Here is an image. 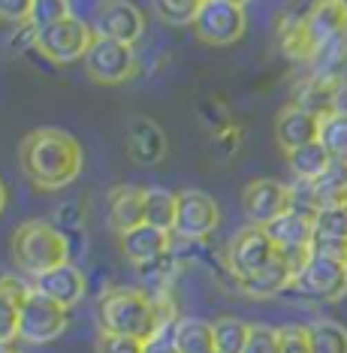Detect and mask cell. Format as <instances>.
<instances>
[{
	"label": "cell",
	"mask_w": 347,
	"mask_h": 353,
	"mask_svg": "<svg viewBox=\"0 0 347 353\" xmlns=\"http://www.w3.org/2000/svg\"><path fill=\"white\" fill-rule=\"evenodd\" d=\"M212 145L217 148V154L232 157L239 151V145H241V127H236V124L217 127V130L212 133Z\"/></svg>",
	"instance_id": "37"
},
{
	"label": "cell",
	"mask_w": 347,
	"mask_h": 353,
	"mask_svg": "<svg viewBox=\"0 0 347 353\" xmlns=\"http://www.w3.org/2000/svg\"><path fill=\"white\" fill-rule=\"evenodd\" d=\"M6 199H10V194H6V184L0 179V214H3V208H6Z\"/></svg>",
	"instance_id": "40"
},
{
	"label": "cell",
	"mask_w": 347,
	"mask_h": 353,
	"mask_svg": "<svg viewBox=\"0 0 347 353\" xmlns=\"http://www.w3.org/2000/svg\"><path fill=\"white\" fill-rule=\"evenodd\" d=\"M293 278H296V272L290 269L281 256H275V260H272L266 269L257 272V275L239 281V287H241V293L251 296V299H269V296L290 290V287H293Z\"/></svg>",
	"instance_id": "22"
},
{
	"label": "cell",
	"mask_w": 347,
	"mask_h": 353,
	"mask_svg": "<svg viewBox=\"0 0 347 353\" xmlns=\"http://www.w3.org/2000/svg\"><path fill=\"white\" fill-rule=\"evenodd\" d=\"M215 350L217 353H245V344L251 339V323L239 317L215 320Z\"/></svg>",
	"instance_id": "30"
},
{
	"label": "cell",
	"mask_w": 347,
	"mask_h": 353,
	"mask_svg": "<svg viewBox=\"0 0 347 353\" xmlns=\"http://www.w3.org/2000/svg\"><path fill=\"white\" fill-rule=\"evenodd\" d=\"M338 3H341V10H344V12H347V0H338Z\"/></svg>",
	"instance_id": "42"
},
{
	"label": "cell",
	"mask_w": 347,
	"mask_h": 353,
	"mask_svg": "<svg viewBox=\"0 0 347 353\" xmlns=\"http://www.w3.org/2000/svg\"><path fill=\"white\" fill-rule=\"evenodd\" d=\"M311 242L347 245V203L324 205L314 214V239Z\"/></svg>",
	"instance_id": "26"
},
{
	"label": "cell",
	"mask_w": 347,
	"mask_h": 353,
	"mask_svg": "<svg viewBox=\"0 0 347 353\" xmlns=\"http://www.w3.org/2000/svg\"><path fill=\"white\" fill-rule=\"evenodd\" d=\"M269 232V239L275 242L278 251H287V248H311V239H314V218L302 212H284L281 218H275L272 223L263 227Z\"/></svg>",
	"instance_id": "21"
},
{
	"label": "cell",
	"mask_w": 347,
	"mask_h": 353,
	"mask_svg": "<svg viewBox=\"0 0 347 353\" xmlns=\"http://www.w3.org/2000/svg\"><path fill=\"white\" fill-rule=\"evenodd\" d=\"M221 227V205L206 190H181L179 194V212H175V230L181 239L199 242L212 236Z\"/></svg>",
	"instance_id": "10"
},
{
	"label": "cell",
	"mask_w": 347,
	"mask_h": 353,
	"mask_svg": "<svg viewBox=\"0 0 347 353\" xmlns=\"http://www.w3.org/2000/svg\"><path fill=\"white\" fill-rule=\"evenodd\" d=\"M175 212H179V194L166 188H145V223L172 232Z\"/></svg>",
	"instance_id": "25"
},
{
	"label": "cell",
	"mask_w": 347,
	"mask_h": 353,
	"mask_svg": "<svg viewBox=\"0 0 347 353\" xmlns=\"http://www.w3.org/2000/svg\"><path fill=\"white\" fill-rule=\"evenodd\" d=\"M94 37L133 46L145 34V15L130 0H103L94 12Z\"/></svg>",
	"instance_id": "11"
},
{
	"label": "cell",
	"mask_w": 347,
	"mask_h": 353,
	"mask_svg": "<svg viewBox=\"0 0 347 353\" xmlns=\"http://www.w3.org/2000/svg\"><path fill=\"white\" fill-rule=\"evenodd\" d=\"M290 290L311 302H338L347 293V263L311 254L308 263L296 272Z\"/></svg>",
	"instance_id": "6"
},
{
	"label": "cell",
	"mask_w": 347,
	"mask_h": 353,
	"mask_svg": "<svg viewBox=\"0 0 347 353\" xmlns=\"http://www.w3.org/2000/svg\"><path fill=\"white\" fill-rule=\"evenodd\" d=\"M290 203H293L290 184H281L275 179H254L241 190V208H245L248 221L257 227H266L284 212H290Z\"/></svg>",
	"instance_id": "12"
},
{
	"label": "cell",
	"mask_w": 347,
	"mask_h": 353,
	"mask_svg": "<svg viewBox=\"0 0 347 353\" xmlns=\"http://www.w3.org/2000/svg\"><path fill=\"white\" fill-rule=\"evenodd\" d=\"M172 341L179 353H215V326L199 317H179L172 323Z\"/></svg>",
	"instance_id": "23"
},
{
	"label": "cell",
	"mask_w": 347,
	"mask_h": 353,
	"mask_svg": "<svg viewBox=\"0 0 347 353\" xmlns=\"http://www.w3.org/2000/svg\"><path fill=\"white\" fill-rule=\"evenodd\" d=\"M37 0H0V19L12 25H30Z\"/></svg>",
	"instance_id": "36"
},
{
	"label": "cell",
	"mask_w": 347,
	"mask_h": 353,
	"mask_svg": "<svg viewBox=\"0 0 347 353\" xmlns=\"http://www.w3.org/2000/svg\"><path fill=\"white\" fill-rule=\"evenodd\" d=\"M106 218L118 236L145 223V188H136V184L112 188L106 196Z\"/></svg>",
	"instance_id": "17"
},
{
	"label": "cell",
	"mask_w": 347,
	"mask_h": 353,
	"mask_svg": "<svg viewBox=\"0 0 347 353\" xmlns=\"http://www.w3.org/2000/svg\"><path fill=\"white\" fill-rule=\"evenodd\" d=\"M118 245H121V254H124L136 269H142V266H151V263L163 260L169 254V248H172V236H169L166 230L151 227V223H139V227L121 232Z\"/></svg>",
	"instance_id": "14"
},
{
	"label": "cell",
	"mask_w": 347,
	"mask_h": 353,
	"mask_svg": "<svg viewBox=\"0 0 347 353\" xmlns=\"http://www.w3.org/2000/svg\"><path fill=\"white\" fill-rule=\"evenodd\" d=\"M54 223H58V230L63 232V236L70 239V232H82L85 227V212L79 203H63L58 208V214H54Z\"/></svg>",
	"instance_id": "35"
},
{
	"label": "cell",
	"mask_w": 347,
	"mask_h": 353,
	"mask_svg": "<svg viewBox=\"0 0 347 353\" xmlns=\"http://www.w3.org/2000/svg\"><path fill=\"white\" fill-rule=\"evenodd\" d=\"M19 163L39 190H63L82 175V142L58 127H37L19 142Z\"/></svg>",
	"instance_id": "1"
},
{
	"label": "cell",
	"mask_w": 347,
	"mask_h": 353,
	"mask_svg": "<svg viewBox=\"0 0 347 353\" xmlns=\"http://www.w3.org/2000/svg\"><path fill=\"white\" fill-rule=\"evenodd\" d=\"M341 100V79H324V76H308L293 88V103L290 106L308 112L314 118H326L338 112Z\"/></svg>",
	"instance_id": "16"
},
{
	"label": "cell",
	"mask_w": 347,
	"mask_h": 353,
	"mask_svg": "<svg viewBox=\"0 0 347 353\" xmlns=\"http://www.w3.org/2000/svg\"><path fill=\"white\" fill-rule=\"evenodd\" d=\"M34 290L48 296V299H54L58 305H63V308H72V305H79L85 299L88 278H85V272L70 260L58 269H48L46 275L34 278Z\"/></svg>",
	"instance_id": "15"
},
{
	"label": "cell",
	"mask_w": 347,
	"mask_h": 353,
	"mask_svg": "<svg viewBox=\"0 0 347 353\" xmlns=\"http://www.w3.org/2000/svg\"><path fill=\"white\" fill-rule=\"evenodd\" d=\"M175 308L163 296H151L139 287H112L97 302L100 332L124 335L136 341H151L157 332L175 323Z\"/></svg>",
	"instance_id": "2"
},
{
	"label": "cell",
	"mask_w": 347,
	"mask_h": 353,
	"mask_svg": "<svg viewBox=\"0 0 347 353\" xmlns=\"http://www.w3.org/2000/svg\"><path fill=\"white\" fill-rule=\"evenodd\" d=\"M0 353H19V350H15L12 344H0Z\"/></svg>",
	"instance_id": "41"
},
{
	"label": "cell",
	"mask_w": 347,
	"mask_h": 353,
	"mask_svg": "<svg viewBox=\"0 0 347 353\" xmlns=\"http://www.w3.org/2000/svg\"><path fill=\"white\" fill-rule=\"evenodd\" d=\"M215 353H217V350H215Z\"/></svg>",
	"instance_id": "44"
},
{
	"label": "cell",
	"mask_w": 347,
	"mask_h": 353,
	"mask_svg": "<svg viewBox=\"0 0 347 353\" xmlns=\"http://www.w3.org/2000/svg\"><path fill=\"white\" fill-rule=\"evenodd\" d=\"M311 353H347V326L338 320H314L305 326Z\"/></svg>",
	"instance_id": "28"
},
{
	"label": "cell",
	"mask_w": 347,
	"mask_h": 353,
	"mask_svg": "<svg viewBox=\"0 0 347 353\" xmlns=\"http://www.w3.org/2000/svg\"><path fill=\"white\" fill-rule=\"evenodd\" d=\"M12 260L24 275L39 278L48 269H58L70 263V239L48 221H24L12 232Z\"/></svg>",
	"instance_id": "3"
},
{
	"label": "cell",
	"mask_w": 347,
	"mask_h": 353,
	"mask_svg": "<svg viewBox=\"0 0 347 353\" xmlns=\"http://www.w3.org/2000/svg\"><path fill=\"white\" fill-rule=\"evenodd\" d=\"M245 353H281V329L275 326H251V339Z\"/></svg>",
	"instance_id": "33"
},
{
	"label": "cell",
	"mask_w": 347,
	"mask_h": 353,
	"mask_svg": "<svg viewBox=\"0 0 347 353\" xmlns=\"http://www.w3.org/2000/svg\"><path fill=\"white\" fill-rule=\"evenodd\" d=\"M317 142L326 148L333 163L347 166V109H338L333 115L320 118V136Z\"/></svg>",
	"instance_id": "27"
},
{
	"label": "cell",
	"mask_w": 347,
	"mask_h": 353,
	"mask_svg": "<svg viewBox=\"0 0 347 353\" xmlns=\"http://www.w3.org/2000/svg\"><path fill=\"white\" fill-rule=\"evenodd\" d=\"M67 326H70V308H63V305L30 287L19 314V339L24 344H52L54 339H61L67 332Z\"/></svg>",
	"instance_id": "5"
},
{
	"label": "cell",
	"mask_w": 347,
	"mask_h": 353,
	"mask_svg": "<svg viewBox=\"0 0 347 353\" xmlns=\"http://www.w3.org/2000/svg\"><path fill=\"white\" fill-rule=\"evenodd\" d=\"M239 3H248V0H239Z\"/></svg>",
	"instance_id": "43"
},
{
	"label": "cell",
	"mask_w": 347,
	"mask_h": 353,
	"mask_svg": "<svg viewBox=\"0 0 347 353\" xmlns=\"http://www.w3.org/2000/svg\"><path fill=\"white\" fill-rule=\"evenodd\" d=\"M142 350H145L142 341L124 339V335L100 332V339H97V353H142Z\"/></svg>",
	"instance_id": "38"
},
{
	"label": "cell",
	"mask_w": 347,
	"mask_h": 353,
	"mask_svg": "<svg viewBox=\"0 0 347 353\" xmlns=\"http://www.w3.org/2000/svg\"><path fill=\"white\" fill-rule=\"evenodd\" d=\"M275 256H278V248L269 239V232L257 227V223H248L227 245V269L236 275V281H245L257 275L260 269H266Z\"/></svg>",
	"instance_id": "9"
},
{
	"label": "cell",
	"mask_w": 347,
	"mask_h": 353,
	"mask_svg": "<svg viewBox=\"0 0 347 353\" xmlns=\"http://www.w3.org/2000/svg\"><path fill=\"white\" fill-rule=\"evenodd\" d=\"M124 151L136 166H157L169 151L163 127L148 115H133L124 127Z\"/></svg>",
	"instance_id": "13"
},
{
	"label": "cell",
	"mask_w": 347,
	"mask_h": 353,
	"mask_svg": "<svg viewBox=\"0 0 347 353\" xmlns=\"http://www.w3.org/2000/svg\"><path fill=\"white\" fill-rule=\"evenodd\" d=\"M67 15H72L67 0H37L30 25H34V28H46V25H54V21L67 19Z\"/></svg>",
	"instance_id": "34"
},
{
	"label": "cell",
	"mask_w": 347,
	"mask_h": 353,
	"mask_svg": "<svg viewBox=\"0 0 347 353\" xmlns=\"http://www.w3.org/2000/svg\"><path fill=\"white\" fill-rule=\"evenodd\" d=\"M317 136H320V118H314V115H308V112H302L296 106H284L278 112L275 139H278V145H281L284 154L317 142Z\"/></svg>",
	"instance_id": "19"
},
{
	"label": "cell",
	"mask_w": 347,
	"mask_h": 353,
	"mask_svg": "<svg viewBox=\"0 0 347 353\" xmlns=\"http://www.w3.org/2000/svg\"><path fill=\"white\" fill-rule=\"evenodd\" d=\"M248 28V15H245V3L239 0H206L203 10H199L193 30L203 39L206 46H232L245 37Z\"/></svg>",
	"instance_id": "8"
},
{
	"label": "cell",
	"mask_w": 347,
	"mask_h": 353,
	"mask_svg": "<svg viewBox=\"0 0 347 353\" xmlns=\"http://www.w3.org/2000/svg\"><path fill=\"white\" fill-rule=\"evenodd\" d=\"M30 287L15 275H0V344H12L19 339V314L28 299Z\"/></svg>",
	"instance_id": "20"
},
{
	"label": "cell",
	"mask_w": 347,
	"mask_h": 353,
	"mask_svg": "<svg viewBox=\"0 0 347 353\" xmlns=\"http://www.w3.org/2000/svg\"><path fill=\"white\" fill-rule=\"evenodd\" d=\"M314 194L324 205H335V203H347V166L344 163H329V170L311 184Z\"/></svg>",
	"instance_id": "31"
},
{
	"label": "cell",
	"mask_w": 347,
	"mask_h": 353,
	"mask_svg": "<svg viewBox=\"0 0 347 353\" xmlns=\"http://www.w3.org/2000/svg\"><path fill=\"white\" fill-rule=\"evenodd\" d=\"M142 353H179L172 341V326H166L163 332H157L151 341H145V350Z\"/></svg>",
	"instance_id": "39"
},
{
	"label": "cell",
	"mask_w": 347,
	"mask_h": 353,
	"mask_svg": "<svg viewBox=\"0 0 347 353\" xmlns=\"http://www.w3.org/2000/svg\"><path fill=\"white\" fill-rule=\"evenodd\" d=\"M206 0H155L157 15L166 25H193Z\"/></svg>",
	"instance_id": "32"
},
{
	"label": "cell",
	"mask_w": 347,
	"mask_h": 353,
	"mask_svg": "<svg viewBox=\"0 0 347 353\" xmlns=\"http://www.w3.org/2000/svg\"><path fill=\"white\" fill-rule=\"evenodd\" d=\"M329 154H326V148L320 145V142H311V145H302V148H296V151H290L287 154V166H290V172H293V179L296 181H305V184H314L329 170Z\"/></svg>",
	"instance_id": "24"
},
{
	"label": "cell",
	"mask_w": 347,
	"mask_h": 353,
	"mask_svg": "<svg viewBox=\"0 0 347 353\" xmlns=\"http://www.w3.org/2000/svg\"><path fill=\"white\" fill-rule=\"evenodd\" d=\"M85 70L97 85H124L139 73V58H136L133 46L94 37L91 49L85 54Z\"/></svg>",
	"instance_id": "7"
},
{
	"label": "cell",
	"mask_w": 347,
	"mask_h": 353,
	"mask_svg": "<svg viewBox=\"0 0 347 353\" xmlns=\"http://www.w3.org/2000/svg\"><path fill=\"white\" fill-rule=\"evenodd\" d=\"M311 76H324V79H341L347 70V34L333 39V43L320 46L311 54Z\"/></svg>",
	"instance_id": "29"
},
{
	"label": "cell",
	"mask_w": 347,
	"mask_h": 353,
	"mask_svg": "<svg viewBox=\"0 0 347 353\" xmlns=\"http://www.w3.org/2000/svg\"><path fill=\"white\" fill-rule=\"evenodd\" d=\"M305 34L308 43L314 46V52L320 46L333 43V39L347 34V12L341 10L338 0H314L308 15H305Z\"/></svg>",
	"instance_id": "18"
},
{
	"label": "cell",
	"mask_w": 347,
	"mask_h": 353,
	"mask_svg": "<svg viewBox=\"0 0 347 353\" xmlns=\"http://www.w3.org/2000/svg\"><path fill=\"white\" fill-rule=\"evenodd\" d=\"M94 43V28L85 25L76 15H67V19L54 21V25L46 28H34V46L39 54H46V61L52 63H72L82 58Z\"/></svg>",
	"instance_id": "4"
}]
</instances>
